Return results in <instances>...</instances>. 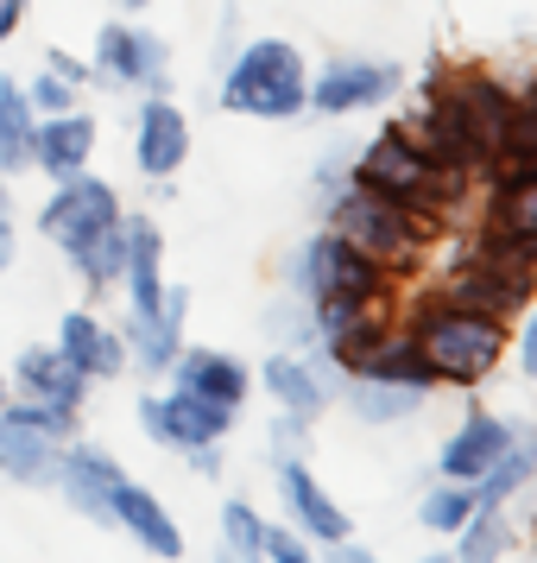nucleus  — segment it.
<instances>
[{
	"mask_svg": "<svg viewBox=\"0 0 537 563\" xmlns=\"http://www.w3.org/2000/svg\"><path fill=\"white\" fill-rule=\"evenodd\" d=\"M355 178L367 184V190L392 197L399 209H411V216L436 222V229H449V216L461 209L468 184H474L468 172H456V165L430 158L405 128H385L380 140H367V146H360V158H355Z\"/></svg>",
	"mask_w": 537,
	"mask_h": 563,
	"instance_id": "1",
	"label": "nucleus"
},
{
	"mask_svg": "<svg viewBox=\"0 0 537 563\" xmlns=\"http://www.w3.org/2000/svg\"><path fill=\"white\" fill-rule=\"evenodd\" d=\"M411 335H417V349L430 355L436 380L443 386H481L512 349V330L506 317H486V310H468V305H449V298H436L424 291L417 305H411Z\"/></svg>",
	"mask_w": 537,
	"mask_h": 563,
	"instance_id": "2",
	"label": "nucleus"
},
{
	"mask_svg": "<svg viewBox=\"0 0 537 563\" xmlns=\"http://www.w3.org/2000/svg\"><path fill=\"white\" fill-rule=\"evenodd\" d=\"M329 229L342 234V241H355V247H367L373 260H385L392 273H411L417 260L436 247V222H424V216H411V209H399L392 197H380V190H367L360 178L348 184H329Z\"/></svg>",
	"mask_w": 537,
	"mask_h": 563,
	"instance_id": "3",
	"label": "nucleus"
},
{
	"mask_svg": "<svg viewBox=\"0 0 537 563\" xmlns=\"http://www.w3.org/2000/svg\"><path fill=\"white\" fill-rule=\"evenodd\" d=\"M222 108L254 121H298L310 108V70L291 38H254L222 70Z\"/></svg>",
	"mask_w": 537,
	"mask_h": 563,
	"instance_id": "4",
	"label": "nucleus"
},
{
	"mask_svg": "<svg viewBox=\"0 0 537 563\" xmlns=\"http://www.w3.org/2000/svg\"><path fill=\"white\" fill-rule=\"evenodd\" d=\"M392 279L399 273L385 260H373L355 241H342L335 229H323L304 254L291 260V285L304 291V305L335 298V305H355V310H385L392 305Z\"/></svg>",
	"mask_w": 537,
	"mask_h": 563,
	"instance_id": "5",
	"label": "nucleus"
},
{
	"mask_svg": "<svg viewBox=\"0 0 537 563\" xmlns=\"http://www.w3.org/2000/svg\"><path fill=\"white\" fill-rule=\"evenodd\" d=\"M114 222H121V190L108 178H96V172L57 178V190L45 197V209H38V234H45L52 247H64V254L89 247V241L102 229H114Z\"/></svg>",
	"mask_w": 537,
	"mask_h": 563,
	"instance_id": "6",
	"label": "nucleus"
},
{
	"mask_svg": "<svg viewBox=\"0 0 537 563\" xmlns=\"http://www.w3.org/2000/svg\"><path fill=\"white\" fill-rule=\"evenodd\" d=\"M96 82L165 96V89H171V45H165L158 32L133 26V20H108V26L96 32Z\"/></svg>",
	"mask_w": 537,
	"mask_h": 563,
	"instance_id": "7",
	"label": "nucleus"
},
{
	"mask_svg": "<svg viewBox=\"0 0 537 563\" xmlns=\"http://www.w3.org/2000/svg\"><path fill=\"white\" fill-rule=\"evenodd\" d=\"M405 89V70L399 64H380V57H335L310 77V108L316 114H367V108H385Z\"/></svg>",
	"mask_w": 537,
	"mask_h": 563,
	"instance_id": "8",
	"label": "nucleus"
},
{
	"mask_svg": "<svg viewBox=\"0 0 537 563\" xmlns=\"http://www.w3.org/2000/svg\"><path fill=\"white\" fill-rule=\"evenodd\" d=\"M139 431L153 437L158 450H197V443H222L234 431V411L171 386L158 399H139Z\"/></svg>",
	"mask_w": 537,
	"mask_h": 563,
	"instance_id": "9",
	"label": "nucleus"
},
{
	"mask_svg": "<svg viewBox=\"0 0 537 563\" xmlns=\"http://www.w3.org/2000/svg\"><path fill=\"white\" fill-rule=\"evenodd\" d=\"M127 482L121 475V462L108 456L102 443H64V462H57V494L82 512V519H96V526H114V487Z\"/></svg>",
	"mask_w": 537,
	"mask_h": 563,
	"instance_id": "10",
	"label": "nucleus"
},
{
	"mask_svg": "<svg viewBox=\"0 0 537 563\" xmlns=\"http://www.w3.org/2000/svg\"><path fill=\"white\" fill-rule=\"evenodd\" d=\"M183 158H190V121H183V108L171 96H146L139 114H133V165H139V178L171 184Z\"/></svg>",
	"mask_w": 537,
	"mask_h": 563,
	"instance_id": "11",
	"label": "nucleus"
},
{
	"mask_svg": "<svg viewBox=\"0 0 537 563\" xmlns=\"http://www.w3.org/2000/svg\"><path fill=\"white\" fill-rule=\"evenodd\" d=\"M443 77V70H436ZM443 89H449V102L461 108V121H468V133H474V146H481L486 172L500 165V146H506V121H512V89L493 70H461V77H443Z\"/></svg>",
	"mask_w": 537,
	"mask_h": 563,
	"instance_id": "12",
	"label": "nucleus"
},
{
	"mask_svg": "<svg viewBox=\"0 0 537 563\" xmlns=\"http://www.w3.org/2000/svg\"><path fill=\"white\" fill-rule=\"evenodd\" d=\"M411 140L424 146L430 158H443V165H456V172H468V178H481L486 158L481 146H474V133H468V121H461V108L449 102V89H443V77H430V96H424V108H417V121H411Z\"/></svg>",
	"mask_w": 537,
	"mask_h": 563,
	"instance_id": "13",
	"label": "nucleus"
},
{
	"mask_svg": "<svg viewBox=\"0 0 537 563\" xmlns=\"http://www.w3.org/2000/svg\"><path fill=\"white\" fill-rule=\"evenodd\" d=\"M57 462H64V437H52L45 424L20 418L13 406H0V475L13 487H52Z\"/></svg>",
	"mask_w": 537,
	"mask_h": 563,
	"instance_id": "14",
	"label": "nucleus"
},
{
	"mask_svg": "<svg viewBox=\"0 0 537 563\" xmlns=\"http://www.w3.org/2000/svg\"><path fill=\"white\" fill-rule=\"evenodd\" d=\"M436 298H449V305H468V310H486V317H525V305L537 298V285L512 279L500 266H486V260H456V273H443L436 285Z\"/></svg>",
	"mask_w": 537,
	"mask_h": 563,
	"instance_id": "15",
	"label": "nucleus"
},
{
	"mask_svg": "<svg viewBox=\"0 0 537 563\" xmlns=\"http://www.w3.org/2000/svg\"><path fill=\"white\" fill-rule=\"evenodd\" d=\"M279 494H284V512H291V526L310 538V544H335V538H348V512L329 500V487L310 475L304 456H279Z\"/></svg>",
	"mask_w": 537,
	"mask_h": 563,
	"instance_id": "16",
	"label": "nucleus"
},
{
	"mask_svg": "<svg viewBox=\"0 0 537 563\" xmlns=\"http://www.w3.org/2000/svg\"><path fill=\"white\" fill-rule=\"evenodd\" d=\"M57 355L70 361L77 374H89V380H114V374L133 367L127 335L108 330L102 317H89V310H64L57 317Z\"/></svg>",
	"mask_w": 537,
	"mask_h": 563,
	"instance_id": "17",
	"label": "nucleus"
},
{
	"mask_svg": "<svg viewBox=\"0 0 537 563\" xmlns=\"http://www.w3.org/2000/svg\"><path fill=\"white\" fill-rule=\"evenodd\" d=\"M89 158H96V114H77V108H64V114H38V133H32V172H45V178H77L89 172Z\"/></svg>",
	"mask_w": 537,
	"mask_h": 563,
	"instance_id": "18",
	"label": "nucleus"
},
{
	"mask_svg": "<svg viewBox=\"0 0 537 563\" xmlns=\"http://www.w3.org/2000/svg\"><path fill=\"white\" fill-rule=\"evenodd\" d=\"M171 374V386H183V393H197V399H215V406L240 411V399H247V361H234L228 349H178V361L165 367Z\"/></svg>",
	"mask_w": 537,
	"mask_h": 563,
	"instance_id": "19",
	"label": "nucleus"
},
{
	"mask_svg": "<svg viewBox=\"0 0 537 563\" xmlns=\"http://www.w3.org/2000/svg\"><path fill=\"white\" fill-rule=\"evenodd\" d=\"M183 317H190V291L183 285H165V305L133 317L127 323V355L146 367V374H165L183 349Z\"/></svg>",
	"mask_w": 537,
	"mask_h": 563,
	"instance_id": "20",
	"label": "nucleus"
},
{
	"mask_svg": "<svg viewBox=\"0 0 537 563\" xmlns=\"http://www.w3.org/2000/svg\"><path fill=\"white\" fill-rule=\"evenodd\" d=\"M512 437V418H493V411H468L456 431H449V443H443V482H481L486 468H493V456L506 450Z\"/></svg>",
	"mask_w": 537,
	"mask_h": 563,
	"instance_id": "21",
	"label": "nucleus"
},
{
	"mask_svg": "<svg viewBox=\"0 0 537 563\" xmlns=\"http://www.w3.org/2000/svg\"><path fill=\"white\" fill-rule=\"evenodd\" d=\"M13 393H20V399H38V406L82 411L89 374H77V367L57 355V349H20V361H13Z\"/></svg>",
	"mask_w": 537,
	"mask_h": 563,
	"instance_id": "22",
	"label": "nucleus"
},
{
	"mask_svg": "<svg viewBox=\"0 0 537 563\" xmlns=\"http://www.w3.org/2000/svg\"><path fill=\"white\" fill-rule=\"evenodd\" d=\"M133 298V317L165 305V234L153 216H127V273H121Z\"/></svg>",
	"mask_w": 537,
	"mask_h": 563,
	"instance_id": "23",
	"label": "nucleus"
},
{
	"mask_svg": "<svg viewBox=\"0 0 537 563\" xmlns=\"http://www.w3.org/2000/svg\"><path fill=\"white\" fill-rule=\"evenodd\" d=\"M114 526H127V532L153 551V558H178V551H183L178 519L165 512V500H158L153 487H139V482L114 487Z\"/></svg>",
	"mask_w": 537,
	"mask_h": 563,
	"instance_id": "24",
	"label": "nucleus"
},
{
	"mask_svg": "<svg viewBox=\"0 0 537 563\" xmlns=\"http://www.w3.org/2000/svg\"><path fill=\"white\" fill-rule=\"evenodd\" d=\"M486 229L532 234V241H537V165H493V190H486Z\"/></svg>",
	"mask_w": 537,
	"mask_h": 563,
	"instance_id": "25",
	"label": "nucleus"
},
{
	"mask_svg": "<svg viewBox=\"0 0 537 563\" xmlns=\"http://www.w3.org/2000/svg\"><path fill=\"white\" fill-rule=\"evenodd\" d=\"M259 386H266L284 411H298V418H316V411L329 406V380H323L304 355H291V349H279V355L259 367Z\"/></svg>",
	"mask_w": 537,
	"mask_h": 563,
	"instance_id": "26",
	"label": "nucleus"
},
{
	"mask_svg": "<svg viewBox=\"0 0 537 563\" xmlns=\"http://www.w3.org/2000/svg\"><path fill=\"white\" fill-rule=\"evenodd\" d=\"M32 133H38V108H32L26 82L0 77V172H32Z\"/></svg>",
	"mask_w": 537,
	"mask_h": 563,
	"instance_id": "27",
	"label": "nucleus"
},
{
	"mask_svg": "<svg viewBox=\"0 0 537 563\" xmlns=\"http://www.w3.org/2000/svg\"><path fill=\"white\" fill-rule=\"evenodd\" d=\"M360 374H367V380L424 386V393H430V386H443V380H436V367H430V355L417 349V335H411V330H385L380 342H373V355H367V367H360ZM360 374H355V380H360Z\"/></svg>",
	"mask_w": 537,
	"mask_h": 563,
	"instance_id": "28",
	"label": "nucleus"
},
{
	"mask_svg": "<svg viewBox=\"0 0 537 563\" xmlns=\"http://www.w3.org/2000/svg\"><path fill=\"white\" fill-rule=\"evenodd\" d=\"M525 482H537V431H532V424H512L506 450H500V456H493V468L474 482V494H481V500H493V507H506Z\"/></svg>",
	"mask_w": 537,
	"mask_h": 563,
	"instance_id": "29",
	"label": "nucleus"
},
{
	"mask_svg": "<svg viewBox=\"0 0 537 563\" xmlns=\"http://www.w3.org/2000/svg\"><path fill=\"white\" fill-rule=\"evenodd\" d=\"M424 386H399V380H348V411H355L360 424H405L424 411Z\"/></svg>",
	"mask_w": 537,
	"mask_h": 563,
	"instance_id": "30",
	"label": "nucleus"
},
{
	"mask_svg": "<svg viewBox=\"0 0 537 563\" xmlns=\"http://www.w3.org/2000/svg\"><path fill=\"white\" fill-rule=\"evenodd\" d=\"M468 260H486V266H500V273H512V279L537 285V241L532 234H506V229H474V241L461 247Z\"/></svg>",
	"mask_w": 537,
	"mask_h": 563,
	"instance_id": "31",
	"label": "nucleus"
},
{
	"mask_svg": "<svg viewBox=\"0 0 537 563\" xmlns=\"http://www.w3.org/2000/svg\"><path fill=\"white\" fill-rule=\"evenodd\" d=\"M456 551L468 563H486V558H512L518 551V532H512V519L493 500H481V507L468 512V526L456 532Z\"/></svg>",
	"mask_w": 537,
	"mask_h": 563,
	"instance_id": "32",
	"label": "nucleus"
},
{
	"mask_svg": "<svg viewBox=\"0 0 537 563\" xmlns=\"http://www.w3.org/2000/svg\"><path fill=\"white\" fill-rule=\"evenodd\" d=\"M70 266H77L82 285H96V291L121 285V273H127V216H121L114 229H102L89 247H77V254H70Z\"/></svg>",
	"mask_w": 537,
	"mask_h": 563,
	"instance_id": "33",
	"label": "nucleus"
},
{
	"mask_svg": "<svg viewBox=\"0 0 537 563\" xmlns=\"http://www.w3.org/2000/svg\"><path fill=\"white\" fill-rule=\"evenodd\" d=\"M481 507V494L468 482H443V487H430L424 494V507H417V519L430 526V532H443V538H456L461 526H468V512Z\"/></svg>",
	"mask_w": 537,
	"mask_h": 563,
	"instance_id": "34",
	"label": "nucleus"
},
{
	"mask_svg": "<svg viewBox=\"0 0 537 563\" xmlns=\"http://www.w3.org/2000/svg\"><path fill=\"white\" fill-rule=\"evenodd\" d=\"M259 544H266V519H259L247 500H228V507H222V551H228V558H247V563H254V558H259Z\"/></svg>",
	"mask_w": 537,
	"mask_h": 563,
	"instance_id": "35",
	"label": "nucleus"
},
{
	"mask_svg": "<svg viewBox=\"0 0 537 563\" xmlns=\"http://www.w3.org/2000/svg\"><path fill=\"white\" fill-rule=\"evenodd\" d=\"M26 96H32V108H38V114H64V108H77V82H64L57 70H45V64H38V77L26 82Z\"/></svg>",
	"mask_w": 537,
	"mask_h": 563,
	"instance_id": "36",
	"label": "nucleus"
},
{
	"mask_svg": "<svg viewBox=\"0 0 537 563\" xmlns=\"http://www.w3.org/2000/svg\"><path fill=\"white\" fill-rule=\"evenodd\" d=\"M259 558H272V563H310V538L298 532V526H272V519H266V544H259Z\"/></svg>",
	"mask_w": 537,
	"mask_h": 563,
	"instance_id": "37",
	"label": "nucleus"
},
{
	"mask_svg": "<svg viewBox=\"0 0 537 563\" xmlns=\"http://www.w3.org/2000/svg\"><path fill=\"white\" fill-rule=\"evenodd\" d=\"M272 335H279V342H298V355H304L310 342H316V323H310V305H304V310L279 305V310H272Z\"/></svg>",
	"mask_w": 537,
	"mask_h": 563,
	"instance_id": "38",
	"label": "nucleus"
},
{
	"mask_svg": "<svg viewBox=\"0 0 537 563\" xmlns=\"http://www.w3.org/2000/svg\"><path fill=\"white\" fill-rule=\"evenodd\" d=\"M45 70H57L64 82H96V64H82V57H70V52H45Z\"/></svg>",
	"mask_w": 537,
	"mask_h": 563,
	"instance_id": "39",
	"label": "nucleus"
},
{
	"mask_svg": "<svg viewBox=\"0 0 537 563\" xmlns=\"http://www.w3.org/2000/svg\"><path fill=\"white\" fill-rule=\"evenodd\" d=\"M518 367L537 380V298L525 305V330H518Z\"/></svg>",
	"mask_w": 537,
	"mask_h": 563,
	"instance_id": "40",
	"label": "nucleus"
},
{
	"mask_svg": "<svg viewBox=\"0 0 537 563\" xmlns=\"http://www.w3.org/2000/svg\"><path fill=\"white\" fill-rule=\"evenodd\" d=\"M197 475H222V443H197V450H183Z\"/></svg>",
	"mask_w": 537,
	"mask_h": 563,
	"instance_id": "41",
	"label": "nucleus"
},
{
	"mask_svg": "<svg viewBox=\"0 0 537 563\" xmlns=\"http://www.w3.org/2000/svg\"><path fill=\"white\" fill-rule=\"evenodd\" d=\"M26 7H32V0H0V45L26 26Z\"/></svg>",
	"mask_w": 537,
	"mask_h": 563,
	"instance_id": "42",
	"label": "nucleus"
},
{
	"mask_svg": "<svg viewBox=\"0 0 537 563\" xmlns=\"http://www.w3.org/2000/svg\"><path fill=\"white\" fill-rule=\"evenodd\" d=\"M323 551H329L335 563H367V558H373V551H367V544H355V538H335V544H323Z\"/></svg>",
	"mask_w": 537,
	"mask_h": 563,
	"instance_id": "43",
	"label": "nucleus"
},
{
	"mask_svg": "<svg viewBox=\"0 0 537 563\" xmlns=\"http://www.w3.org/2000/svg\"><path fill=\"white\" fill-rule=\"evenodd\" d=\"M13 247H20V241H13V216H0V273L13 266Z\"/></svg>",
	"mask_w": 537,
	"mask_h": 563,
	"instance_id": "44",
	"label": "nucleus"
},
{
	"mask_svg": "<svg viewBox=\"0 0 537 563\" xmlns=\"http://www.w3.org/2000/svg\"><path fill=\"white\" fill-rule=\"evenodd\" d=\"M0 216H13V190H7V172H0Z\"/></svg>",
	"mask_w": 537,
	"mask_h": 563,
	"instance_id": "45",
	"label": "nucleus"
},
{
	"mask_svg": "<svg viewBox=\"0 0 537 563\" xmlns=\"http://www.w3.org/2000/svg\"><path fill=\"white\" fill-rule=\"evenodd\" d=\"M114 7H121V13H146V7H153V0H114Z\"/></svg>",
	"mask_w": 537,
	"mask_h": 563,
	"instance_id": "46",
	"label": "nucleus"
},
{
	"mask_svg": "<svg viewBox=\"0 0 537 563\" xmlns=\"http://www.w3.org/2000/svg\"><path fill=\"white\" fill-rule=\"evenodd\" d=\"M0 406H7V380H0Z\"/></svg>",
	"mask_w": 537,
	"mask_h": 563,
	"instance_id": "47",
	"label": "nucleus"
}]
</instances>
